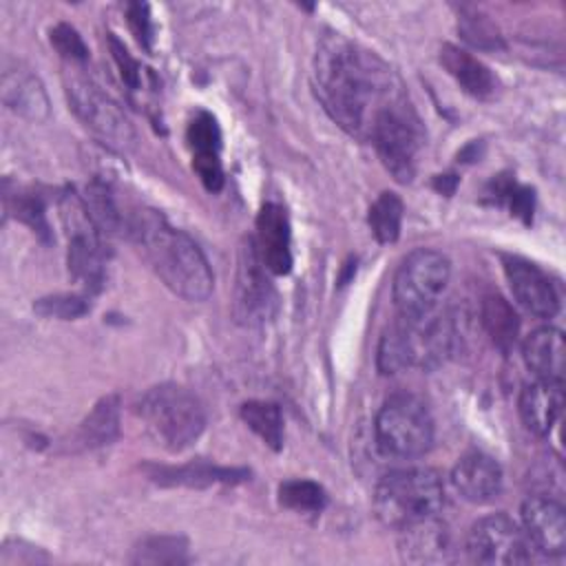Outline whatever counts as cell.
Listing matches in <instances>:
<instances>
[{
	"label": "cell",
	"instance_id": "obj_14",
	"mask_svg": "<svg viewBox=\"0 0 566 566\" xmlns=\"http://www.w3.org/2000/svg\"><path fill=\"white\" fill-rule=\"evenodd\" d=\"M254 248L272 274H287L292 268V234L290 221L281 206L265 203L256 214V239Z\"/></svg>",
	"mask_w": 566,
	"mask_h": 566
},
{
	"label": "cell",
	"instance_id": "obj_28",
	"mask_svg": "<svg viewBox=\"0 0 566 566\" xmlns=\"http://www.w3.org/2000/svg\"><path fill=\"white\" fill-rule=\"evenodd\" d=\"M279 502L292 511L316 513L325 506L327 495L323 486L312 480H287L279 486Z\"/></svg>",
	"mask_w": 566,
	"mask_h": 566
},
{
	"label": "cell",
	"instance_id": "obj_31",
	"mask_svg": "<svg viewBox=\"0 0 566 566\" xmlns=\"http://www.w3.org/2000/svg\"><path fill=\"white\" fill-rule=\"evenodd\" d=\"M35 312L42 316H53V318H80L88 312V303L82 296L75 294H55V296H46L40 298L35 303Z\"/></svg>",
	"mask_w": 566,
	"mask_h": 566
},
{
	"label": "cell",
	"instance_id": "obj_24",
	"mask_svg": "<svg viewBox=\"0 0 566 566\" xmlns=\"http://www.w3.org/2000/svg\"><path fill=\"white\" fill-rule=\"evenodd\" d=\"M241 420L274 451L283 447V416L281 409L274 402L265 400H250L243 402L241 409Z\"/></svg>",
	"mask_w": 566,
	"mask_h": 566
},
{
	"label": "cell",
	"instance_id": "obj_1",
	"mask_svg": "<svg viewBox=\"0 0 566 566\" xmlns=\"http://www.w3.org/2000/svg\"><path fill=\"white\" fill-rule=\"evenodd\" d=\"M314 86L329 117L363 139L369 137L382 108L407 97L396 73L376 53L340 33L321 40L314 57Z\"/></svg>",
	"mask_w": 566,
	"mask_h": 566
},
{
	"label": "cell",
	"instance_id": "obj_20",
	"mask_svg": "<svg viewBox=\"0 0 566 566\" xmlns=\"http://www.w3.org/2000/svg\"><path fill=\"white\" fill-rule=\"evenodd\" d=\"M440 64L462 86L464 93L480 97V99L495 93L497 82H495L493 73L489 71V66L484 62H480L469 51L453 46V44H444L440 49Z\"/></svg>",
	"mask_w": 566,
	"mask_h": 566
},
{
	"label": "cell",
	"instance_id": "obj_17",
	"mask_svg": "<svg viewBox=\"0 0 566 566\" xmlns=\"http://www.w3.org/2000/svg\"><path fill=\"white\" fill-rule=\"evenodd\" d=\"M564 407L562 380H542L526 385L520 394L517 409L524 427L535 436H548Z\"/></svg>",
	"mask_w": 566,
	"mask_h": 566
},
{
	"label": "cell",
	"instance_id": "obj_38",
	"mask_svg": "<svg viewBox=\"0 0 566 566\" xmlns=\"http://www.w3.org/2000/svg\"><path fill=\"white\" fill-rule=\"evenodd\" d=\"M455 184H458L455 175H440V177H436V181H433L436 190L442 192V195H451V192L455 190Z\"/></svg>",
	"mask_w": 566,
	"mask_h": 566
},
{
	"label": "cell",
	"instance_id": "obj_13",
	"mask_svg": "<svg viewBox=\"0 0 566 566\" xmlns=\"http://www.w3.org/2000/svg\"><path fill=\"white\" fill-rule=\"evenodd\" d=\"M522 524L533 548L546 555L566 551V513L564 506L548 495H533L522 504Z\"/></svg>",
	"mask_w": 566,
	"mask_h": 566
},
{
	"label": "cell",
	"instance_id": "obj_35",
	"mask_svg": "<svg viewBox=\"0 0 566 566\" xmlns=\"http://www.w3.org/2000/svg\"><path fill=\"white\" fill-rule=\"evenodd\" d=\"M108 46H111V53H113V60H115V64H117V69H119L122 80H124L130 88H137V86H139V75H142L139 64L130 57V53L126 51V46H124L113 33L108 35Z\"/></svg>",
	"mask_w": 566,
	"mask_h": 566
},
{
	"label": "cell",
	"instance_id": "obj_12",
	"mask_svg": "<svg viewBox=\"0 0 566 566\" xmlns=\"http://www.w3.org/2000/svg\"><path fill=\"white\" fill-rule=\"evenodd\" d=\"M504 274L515 301L537 318H553L559 310V296L548 276L524 259H504Z\"/></svg>",
	"mask_w": 566,
	"mask_h": 566
},
{
	"label": "cell",
	"instance_id": "obj_22",
	"mask_svg": "<svg viewBox=\"0 0 566 566\" xmlns=\"http://www.w3.org/2000/svg\"><path fill=\"white\" fill-rule=\"evenodd\" d=\"M482 325H484L486 334L491 336L493 345L497 349H502L504 354L515 345L517 332H520V321H517L515 310L502 296H497V294L484 296Z\"/></svg>",
	"mask_w": 566,
	"mask_h": 566
},
{
	"label": "cell",
	"instance_id": "obj_18",
	"mask_svg": "<svg viewBox=\"0 0 566 566\" xmlns=\"http://www.w3.org/2000/svg\"><path fill=\"white\" fill-rule=\"evenodd\" d=\"M2 102L31 122H40L49 115V97L42 82L20 64L2 73Z\"/></svg>",
	"mask_w": 566,
	"mask_h": 566
},
{
	"label": "cell",
	"instance_id": "obj_23",
	"mask_svg": "<svg viewBox=\"0 0 566 566\" xmlns=\"http://www.w3.org/2000/svg\"><path fill=\"white\" fill-rule=\"evenodd\" d=\"M153 480L161 484H186V486H208L214 482H237L243 480L245 473L237 469H221L206 462H192L179 469H157Z\"/></svg>",
	"mask_w": 566,
	"mask_h": 566
},
{
	"label": "cell",
	"instance_id": "obj_4",
	"mask_svg": "<svg viewBox=\"0 0 566 566\" xmlns=\"http://www.w3.org/2000/svg\"><path fill=\"white\" fill-rule=\"evenodd\" d=\"M444 504V484L433 469H398L380 478L374 489V513L391 528L438 515Z\"/></svg>",
	"mask_w": 566,
	"mask_h": 566
},
{
	"label": "cell",
	"instance_id": "obj_26",
	"mask_svg": "<svg viewBox=\"0 0 566 566\" xmlns=\"http://www.w3.org/2000/svg\"><path fill=\"white\" fill-rule=\"evenodd\" d=\"M84 203H86V210L93 219V223L97 226L99 232L104 234H117L124 226L122 221V214L113 201V195L108 190V186L99 184V181H93L88 188H86V195H84Z\"/></svg>",
	"mask_w": 566,
	"mask_h": 566
},
{
	"label": "cell",
	"instance_id": "obj_25",
	"mask_svg": "<svg viewBox=\"0 0 566 566\" xmlns=\"http://www.w3.org/2000/svg\"><path fill=\"white\" fill-rule=\"evenodd\" d=\"M369 228L376 241L394 243L402 226V201L396 192H380L369 208Z\"/></svg>",
	"mask_w": 566,
	"mask_h": 566
},
{
	"label": "cell",
	"instance_id": "obj_7",
	"mask_svg": "<svg viewBox=\"0 0 566 566\" xmlns=\"http://www.w3.org/2000/svg\"><path fill=\"white\" fill-rule=\"evenodd\" d=\"M367 139H371L382 166L394 175L396 181H411L422 130L420 119L407 97L389 104L378 113Z\"/></svg>",
	"mask_w": 566,
	"mask_h": 566
},
{
	"label": "cell",
	"instance_id": "obj_19",
	"mask_svg": "<svg viewBox=\"0 0 566 566\" xmlns=\"http://www.w3.org/2000/svg\"><path fill=\"white\" fill-rule=\"evenodd\" d=\"M526 367L542 380L564 378L566 345L557 327H539L531 332L522 345Z\"/></svg>",
	"mask_w": 566,
	"mask_h": 566
},
{
	"label": "cell",
	"instance_id": "obj_32",
	"mask_svg": "<svg viewBox=\"0 0 566 566\" xmlns=\"http://www.w3.org/2000/svg\"><path fill=\"white\" fill-rule=\"evenodd\" d=\"M51 44L69 62H84L88 57V49L82 35L66 22H60L51 29Z\"/></svg>",
	"mask_w": 566,
	"mask_h": 566
},
{
	"label": "cell",
	"instance_id": "obj_8",
	"mask_svg": "<svg viewBox=\"0 0 566 566\" xmlns=\"http://www.w3.org/2000/svg\"><path fill=\"white\" fill-rule=\"evenodd\" d=\"M449 259L429 248L407 254L394 276L391 294L400 316H418L438 307V301L449 283Z\"/></svg>",
	"mask_w": 566,
	"mask_h": 566
},
{
	"label": "cell",
	"instance_id": "obj_9",
	"mask_svg": "<svg viewBox=\"0 0 566 566\" xmlns=\"http://www.w3.org/2000/svg\"><path fill=\"white\" fill-rule=\"evenodd\" d=\"M64 86L71 108L95 137H99L106 146L115 150L133 148V124L115 99L102 93L99 86L93 84L88 77L77 73V69L66 71Z\"/></svg>",
	"mask_w": 566,
	"mask_h": 566
},
{
	"label": "cell",
	"instance_id": "obj_29",
	"mask_svg": "<svg viewBox=\"0 0 566 566\" xmlns=\"http://www.w3.org/2000/svg\"><path fill=\"white\" fill-rule=\"evenodd\" d=\"M188 146L192 148V157H203V155H219L221 148V133L210 113H199L195 119L188 124L186 130Z\"/></svg>",
	"mask_w": 566,
	"mask_h": 566
},
{
	"label": "cell",
	"instance_id": "obj_6",
	"mask_svg": "<svg viewBox=\"0 0 566 566\" xmlns=\"http://www.w3.org/2000/svg\"><path fill=\"white\" fill-rule=\"evenodd\" d=\"M376 442L385 455L411 460L433 444V418L427 405L409 394L391 396L376 416Z\"/></svg>",
	"mask_w": 566,
	"mask_h": 566
},
{
	"label": "cell",
	"instance_id": "obj_15",
	"mask_svg": "<svg viewBox=\"0 0 566 566\" xmlns=\"http://www.w3.org/2000/svg\"><path fill=\"white\" fill-rule=\"evenodd\" d=\"M451 484L467 502L486 504L502 493V469L491 455L471 451L455 462Z\"/></svg>",
	"mask_w": 566,
	"mask_h": 566
},
{
	"label": "cell",
	"instance_id": "obj_34",
	"mask_svg": "<svg viewBox=\"0 0 566 566\" xmlns=\"http://www.w3.org/2000/svg\"><path fill=\"white\" fill-rule=\"evenodd\" d=\"M126 20H128V27L135 35V40L146 49L150 51L153 49V20H150V9L148 4L144 2H130L126 7Z\"/></svg>",
	"mask_w": 566,
	"mask_h": 566
},
{
	"label": "cell",
	"instance_id": "obj_21",
	"mask_svg": "<svg viewBox=\"0 0 566 566\" xmlns=\"http://www.w3.org/2000/svg\"><path fill=\"white\" fill-rule=\"evenodd\" d=\"M119 433V398L115 394L104 396L93 411L84 418L77 431V440L86 449L111 444Z\"/></svg>",
	"mask_w": 566,
	"mask_h": 566
},
{
	"label": "cell",
	"instance_id": "obj_2",
	"mask_svg": "<svg viewBox=\"0 0 566 566\" xmlns=\"http://www.w3.org/2000/svg\"><path fill=\"white\" fill-rule=\"evenodd\" d=\"M128 234L155 274L186 301H206L214 276L199 245L155 210H137Z\"/></svg>",
	"mask_w": 566,
	"mask_h": 566
},
{
	"label": "cell",
	"instance_id": "obj_30",
	"mask_svg": "<svg viewBox=\"0 0 566 566\" xmlns=\"http://www.w3.org/2000/svg\"><path fill=\"white\" fill-rule=\"evenodd\" d=\"M460 33L478 49H502V35L480 13H467L460 18Z\"/></svg>",
	"mask_w": 566,
	"mask_h": 566
},
{
	"label": "cell",
	"instance_id": "obj_3",
	"mask_svg": "<svg viewBox=\"0 0 566 566\" xmlns=\"http://www.w3.org/2000/svg\"><path fill=\"white\" fill-rule=\"evenodd\" d=\"M455 325L451 314L431 310L418 316H400L391 323L378 343L376 365L385 376L409 367L431 371L453 352Z\"/></svg>",
	"mask_w": 566,
	"mask_h": 566
},
{
	"label": "cell",
	"instance_id": "obj_36",
	"mask_svg": "<svg viewBox=\"0 0 566 566\" xmlns=\"http://www.w3.org/2000/svg\"><path fill=\"white\" fill-rule=\"evenodd\" d=\"M192 168L197 172V177L201 179V184L217 192L223 186V168H221V159L219 155H203V157H192Z\"/></svg>",
	"mask_w": 566,
	"mask_h": 566
},
{
	"label": "cell",
	"instance_id": "obj_33",
	"mask_svg": "<svg viewBox=\"0 0 566 566\" xmlns=\"http://www.w3.org/2000/svg\"><path fill=\"white\" fill-rule=\"evenodd\" d=\"M11 210L15 214V219H20L22 223H27L33 232L46 237L49 234V223L44 217V206L40 201V197L35 195H15Z\"/></svg>",
	"mask_w": 566,
	"mask_h": 566
},
{
	"label": "cell",
	"instance_id": "obj_10",
	"mask_svg": "<svg viewBox=\"0 0 566 566\" xmlns=\"http://www.w3.org/2000/svg\"><path fill=\"white\" fill-rule=\"evenodd\" d=\"M526 533L504 513L478 520L467 535V557L484 566H513L533 559Z\"/></svg>",
	"mask_w": 566,
	"mask_h": 566
},
{
	"label": "cell",
	"instance_id": "obj_27",
	"mask_svg": "<svg viewBox=\"0 0 566 566\" xmlns=\"http://www.w3.org/2000/svg\"><path fill=\"white\" fill-rule=\"evenodd\" d=\"M188 544L181 537H148L130 557L133 564H186Z\"/></svg>",
	"mask_w": 566,
	"mask_h": 566
},
{
	"label": "cell",
	"instance_id": "obj_16",
	"mask_svg": "<svg viewBox=\"0 0 566 566\" xmlns=\"http://www.w3.org/2000/svg\"><path fill=\"white\" fill-rule=\"evenodd\" d=\"M398 551L409 564H444L451 559V537L447 526L433 515L400 528Z\"/></svg>",
	"mask_w": 566,
	"mask_h": 566
},
{
	"label": "cell",
	"instance_id": "obj_37",
	"mask_svg": "<svg viewBox=\"0 0 566 566\" xmlns=\"http://www.w3.org/2000/svg\"><path fill=\"white\" fill-rule=\"evenodd\" d=\"M506 201H509L511 212H513L515 217L524 219L526 223L531 221V217H533V190H528V188L515 184V186L511 188Z\"/></svg>",
	"mask_w": 566,
	"mask_h": 566
},
{
	"label": "cell",
	"instance_id": "obj_11",
	"mask_svg": "<svg viewBox=\"0 0 566 566\" xmlns=\"http://www.w3.org/2000/svg\"><path fill=\"white\" fill-rule=\"evenodd\" d=\"M276 294L265 279V265L261 263L254 241L241 248L237 285H234V312L243 323H263L274 314Z\"/></svg>",
	"mask_w": 566,
	"mask_h": 566
},
{
	"label": "cell",
	"instance_id": "obj_5",
	"mask_svg": "<svg viewBox=\"0 0 566 566\" xmlns=\"http://www.w3.org/2000/svg\"><path fill=\"white\" fill-rule=\"evenodd\" d=\"M135 411L153 440L172 453L188 449L206 427L199 398L172 382L148 389Z\"/></svg>",
	"mask_w": 566,
	"mask_h": 566
}]
</instances>
